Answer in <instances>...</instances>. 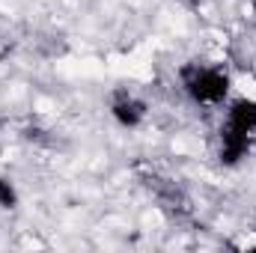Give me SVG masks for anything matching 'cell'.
I'll use <instances>...</instances> for the list:
<instances>
[{"label":"cell","instance_id":"obj_1","mask_svg":"<svg viewBox=\"0 0 256 253\" xmlns=\"http://www.w3.org/2000/svg\"><path fill=\"white\" fill-rule=\"evenodd\" d=\"M256 143V96H236L224 104V120L218 128V161L224 167H238Z\"/></svg>","mask_w":256,"mask_h":253},{"label":"cell","instance_id":"obj_2","mask_svg":"<svg viewBox=\"0 0 256 253\" xmlns=\"http://www.w3.org/2000/svg\"><path fill=\"white\" fill-rule=\"evenodd\" d=\"M185 98L196 108H224L232 98V74L220 63L188 60L176 72Z\"/></svg>","mask_w":256,"mask_h":253},{"label":"cell","instance_id":"obj_3","mask_svg":"<svg viewBox=\"0 0 256 253\" xmlns=\"http://www.w3.org/2000/svg\"><path fill=\"white\" fill-rule=\"evenodd\" d=\"M108 114H110V120L120 128L134 131V128H140L146 122V116H149V102H146L143 96H137L134 90H128V86H116V90L108 96Z\"/></svg>","mask_w":256,"mask_h":253},{"label":"cell","instance_id":"obj_4","mask_svg":"<svg viewBox=\"0 0 256 253\" xmlns=\"http://www.w3.org/2000/svg\"><path fill=\"white\" fill-rule=\"evenodd\" d=\"M21 202V194H18V185L12 176H0V208L3 212H15Z\"/></svg>","mask_w":256,"mask_h":253},{"label":"cell","instance_id":"obj_5","mask_svg":"<svg viewBox=\"0 0 256 253\" xmlns=\"http://www.w3.org/2000/svg\"><path fill=\"white\" fill-rule=\"evenodd\" d=\"M194 6H202V3H208V0H191Z\"/></svg>","mask_w":256,"mask_h":253},{"label":"cell","instance_id":"obj_6","mask_svg":"<svg viewBox=\"0 0 256 253\" xmlns=\"http://www.w3.org/2000/svg\"><path fill=\"white\" fill-rule=\"evenodd\" d=\"M0 126H3V122H0Z\"/></svg>","mask_w":256,"mask_h":253}]
</instances>
